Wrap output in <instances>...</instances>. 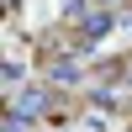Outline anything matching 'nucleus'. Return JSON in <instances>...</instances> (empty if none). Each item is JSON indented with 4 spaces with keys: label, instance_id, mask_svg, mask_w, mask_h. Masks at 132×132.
<instances>
[{
    "label": "nucleus",
    "instance_id": "nucleus-1",
    "mask_svg": "<svg viewBox=\"0 0 132 132\" xmlns=\"http://www.w3.org/2000/svg\"><path fill=\"white\" fill-rule=\"evenodd\" d=\"M116 21H122V16H116L111 5H90L85 16H74V53H95V42L111 37Z\"/></svg>",
    "mask_w": 132,
    "mask_h": 132
},
{
    "label": "nucleus",
    "instance_id": "nucleus-2",
    "mask_svg": "<svg viewBox=\"0 0 132 132\" xmlns=\"http://www.w3.org/2000/svg\"><path fill=\"white\" fill-rule=\"evenodd\" d=\"M53 101H58V95H53V85H21V90L11 95V106H16L21 116H32V122H37V116H48Z\"/></svg>",
    "mask_w": 132,
    "mask_h": 132
},
{
    "label": "nucleus",
    "instance_id": "nucleus-3",
    "mask_svg": "<svg viewBox=\"0 0 132 132\" xmlns=\"http://www.w3.org/2000/svg\"><path fill=\"white\" fill-rule=\"evenodd\" d=\"M21 79H27V69L11 58V63H5V79H0V85H5V95H16V90H21Z\"/></svg>",
    "mask_w": 132,
    "mask_h": 132
},
{
    "label": "nucleus",
    "instance_id": "nucleus-4",
    "mask_svg": "<svg viewBox=\"0 0 132 132\" xmlns=\"http://www.w3.org/2000/svg\"><path fill=\"white\" fill-rule=\"evenodd\" d=\"M95 5H116V0H95Z\"/></svg>",
    "mask_w": 132,
    "mask_h": 132
}]
</instances>
